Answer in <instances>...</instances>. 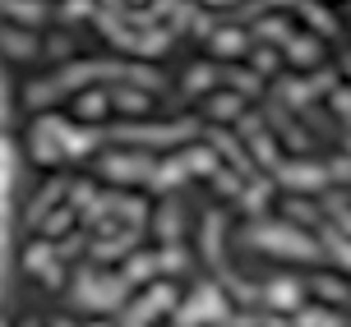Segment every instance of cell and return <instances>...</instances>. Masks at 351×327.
<instances>
[{"instance_id":"1","label":"cell","mask_w":351,"mask_h":327,"mask_svg":"<svg viewBox=\"0 0 351 327\" xmlns=\"http://www.w3.org/2000/svg\"><path fill=\"white\" fill-rule=\"evenodd\" d=\"M125 295H130V281L125 276L79 272V281H74V304L79 309H125Z\"/></svg>"},{"instance_id":"2","label":"cell","mask_w":351,"mask_h":327,"mask_svg":"<svg viewBox=\"0 0 351 327\" xmlns=\"http://www.w3.org/2000/svg\"><path fill=\"white\" fill-rule=\"evenodd\" d=\"M231 304L217 286H199V291L185 300V309L176 313V327H204V323H227Z\"/></svg>"},{"instance_id":"3","label":"cell","mask_w":351,"mask_h":327,"mask_svg":"<svg viewBox=\"0 0 351 327\" xmlns=\"http://www.w3.org/2000/svg\"><path fill=\"white\" fill-rule=\"evenodd\" d=\"M250 240L259 244V249H268V254H287V259H319L315 240H305L296 226H259Z\"/></svg>"},{"instance_id":"4","label":"cell","mask_w":351,"mask_h":327,"mask_svg":"<svg viewBox=\"0 0 351 327\" xmlns=\"http://www.w3.org/2000/svg\"><path fill=\"white\" fill-rule=\"evenodd\" d=\"M65 134H70V125L56 120V116H42L33 125V157L42 166H56V161H65Z\"/></svg>"},{"instance_id":"5","label":"cell","mask_w":351,"mask_h":327,"mask_svg":"<svg viewBox=\"0 0 351 327\" xmlns=\"http://www.w3.org/2000/svg\"><path fill=\"white\" fill-rule=\"evenodd\" d=\"M23 267H28L37 281H47V286H65V263L56 259V244H51V240L28 244V254H23Z\"/></svg>"},{"instance_id":"6","label":"cell","mask_w":351,"mask_h":327,"mask_svg":"<svg viewBox=\"0 0 351 327\" xmlns=\"http://www.w3.org/2000/svg\"><path fill=\"white\" fill-rule=\"evenodd\" d=\"M167 304H176V291H171V286H153L143 300L125 304V323H121V327H148L162 309H167Z\"/></svg>"},{"instance_id":"7","label":"cell","mask_w":351,"mask_h":327,"mask_svg":"<svg viewBox=\"0 0 351 327\" xmlns=\"http://www.w3.org/2000/svg\"><path fill=\"white\" fill-rule=\"evenodd\" d=\"M153 157H134V153H116L102 161V175L106 180H153Z\"/></svg>"},{"instance_id":"8","label":"cell","mask_w":351,"mask_h":327,"mask_svg":"<svg viewBox=\"0 0 351 327\" xmlns=\"http://www.w3.org/2000/svg\"><path fill=\"white\" fill-rule=\"evenodd\" d=\"M116 138H134V143H180V138H199V125H153V129H116Z\"/></svg>"},{"instance_id":"9","label":"cell","mask_w":351,"mask_h":327,"mask_svg":"<svg viewBox=\"0 0 351 327\" xmlns=\"http://www.w3.org/2000/svg\"><path fill=\"white\" fill-rule=\"evenodd\" d=\"M278 180L291 189H324L328 185V166H310V161H287L278 166Z\"/></svg>"},{"instance_id":"10","label":"cell","mask_w":351,"mask_h":327,"mask_svg":"<svg viewBox=\"0 0 351 327\" xmlns=\"http://www.w3.org/2000/svg\"><path fill=\"white\" fill-rule=\"evenodd\" d=\"M208 148H213L217 157H227V161H231V171L241 175V180H250V175H254V161L245 157V148H241V143H236L231 134H222V129H213V134H208Z\"/></svg>"},{"instance_id":"11","label":"cell","mask_w":351,"mask_h":327,"mask_svg":"<svg viewBox=\"0 0 351 327\" xmlns=\"http://www.w3.org/2000/svg\"><path fill=\"white\" fill-rule=\"evenodd\" d=\"M0 51L14 55V60H33V55L42 51V42H37V33H28V28H0Z\"/></svg>"},{"instance_id":"12","label":"cell","mask_w":351,"mask_h":327,"mask_svg":"<svg viewBox=\"0 0 351 327\" xmlns=\"http://www.w3.org/2000/svg\"><path fill=\"white\" fill-rule=\"evenodd\" d=\"M0 14H10L19 28H28V33H33L37 23H47L51 5H42V0H28V5H23V0H10V5H0Z\"/></svg>"},{"instance_id":"13","label":"cell","mask_w":351,"mask_h":327,"mask_svg":"<svg viewBox=\"0 0 351 327\" xmlns=\"http://www.w3.org/2000/svg\"><path fill=\"white\" fill-rule=\"evenodd\" d=\"M208 47L222 55V60H236V55H245V51H250V37L241 33V28H217V33L208 37Z\"/></svg>"},{"instance_id":"14","label":"cell","mask_w":351,"mask_h":327,"mask_svg":"<svg viewBox=\"0 0 351 327\" xmlns=\"http://www.w3.org/2000/svg\"><path fill=\"white\" fill-rule=\"evenodd\" d=\"M106 111H111V92H102V88H88V92H79V102H74V116L79 120H102Z\"/></svg>"},{"instance_id":"15","label":"cell","mask_w":351,"mask_h":327,"mask_svg":"<svg viewBox=\"0 0 351 327\" xmlns=\"http://www.w3.org/2000/svg\"><path fill=\"white\" fill-rule=\"evenodd\" d=\"M134 244H139V231H121L116 240H97V244H88V249H93V259L111 263V259H125Z\"/></svg>"},{"instance_id":"16","label":"cell","mask_w":351,"mask_h":327,"mask_svg":"<svg viewBox=\"0 0 351 327\" xmlns=\"http://www.w3.org/2000/svg\"><path fill=\"white\" fill-rule=\"evenodd\" d=\"M180 161H185V171H190V175H208V180L222 171V166H217L222 157L213 153L208 143H204V148H190V153H180Z\"/></svg>"},{"instance_id":"17","label":"cell","mask_w":351,"mask_h":327,"mask_svg":"<svg viewBox=\"0 0 351 327\" xmlns=\"http://www.w3.org/2000/svg\"><path fill=\"white\" fill-rule=\"evenodd\" d=\"M263 300H268L273 309H300V286H296V281H287V276H278V281H268Z\"/></svg>"},{"instance_id":"18","label":"cell","mask_w":351,"mask_h":327,"mask_svg":"<svg viewBox=\"0 0 351 327\" xmlns=\"http://www.w3.org/2000/svg\"><path fill=\"white\" fill-rule=\"evenodd\" d=\"M185 161H180V157H162L158 166H153V180H148V185H153V189H171V185H180V180H185Z\"/></svg>"},{"instance_id":"19","label":"cell","mask_w":351,"mask_h":327,"mask_svg":"<svg viewBox=\"0 0 351 327\" xmlns=\"http://www.w3.org/2000/svg\"><path fill=\"white\" fill-rule=\"evenodd\" d=\"M158 276V254H134V259H125V281L130 286H148Z\"/></svg>"},{"instance_id":"20","label":"cell","mask_w":351,"mask_h":327,"mask_svg":"<svg viewBox=\"0 0 351 327\" xmlns=\"http://www.w3.org/2000/svg\"><path fill=\"white\" fill-rule=\"evenodd\" d=\"M158 240L162 244H176V240H180V203H176V198H167V203H162V212H158Z\"/></svg>"},{"instance_id":"21","label":"cell","mask_w":351,"mask_h":327,"mask_svg":"<svg viewBox=\"0 0 351 327\" xmlns=\"http://www.w3.org/2000/svg\"><path fill=\"white\" fill-rule=\"evenodd\" d=\"M287 60L300 65V69L319 65V42H315V37H291V42H287Z\"/></svg>"},{"instance_id":"22","label":"cell","mask_w":351,"mask_h":327,"mask_svg":"<svg viewBox=\"0 0 351 327\" xmlns=\"http://www.w3.org/2000/svg\"><path fill=\"white\" fill-rule=\"evenodd\" d=\"M102 143V129H74L70 125V134H65V161L70 157H84L88 148H97Z\"/></svg>"},{"instance_id":"23","label":"cell","mask_w":351,"mask_h":327,"mask_svg":"<svg viewBox=\"0 0 351 327\" xmlns=\"http://www.w3.org/2000/svg\"><path fill=\"white\" fill-rule=\"evenodd\" d=\"M111 102L121 106V111H130V116H143V111H148V92H134L130 83H121L111 92Z\"/></svg>"},{"instance_id":"24","label":"cell","mask_w":351,"mask_h":327,"mask_svg":"<svg viewBox=\"0 0 351 327\" xmlns=\"http://www.w3.org/2000/svg\"><path fill=\"white\" fill-rule=\"evenodd\" d=\"M310 97H315L310 79H287V83H282V102L287 106H310Z\"/></svg>"},{"instance_id":"25","label":"cell","mask_w":351,"mask_h":327,"mask_svg":"<svg viewBox=\"0 0 351 327\" xmlns=\"http://www.w3.org/2000/svg\"><path fill=\"white\" fill-rule=\"evenodd\" d=\"M217 79H222V74H217L213 65H194L190 74H185V92H208Z\"/></svg>"},{"instance_id":"26","label":"cell","mask_w":351,"mask_h":327,"mask_svg":"<svg viewBox=\"0 0 351 327\" xmlns=\"http://www.w3.org/2000/svg\"><path fill=\"white\" fill-rule=\"evenodd\" d=\"M208 116H213V120H241V97H231V92L213 97V102H208Z\"/></svg>"},{"instance_id":"27","label":"cell","mask_w":351,"mask_h":327,"mask_svg":"<svg viewBox=\"0 0 351 327\" xmlns=\"http://www.w3.org/2000/svg\"><path fill=\"white\" fill-rule=\"evenodd\" d=\"M74 217H79L74 207H60V212H51V217L42 222V231H47V240H60V231H70V226H74Z\"/></svg>"},{"instance_id":"28","label":"cell","mask_w":351,"mask_h":327,"mask_svg":"<svg viewBox=\"0 0 351 327\" xmlns=\"http://www.w3.org/2000/svg\"><path fill=\"white\" fill-rule=\"evenodd\" d=\"M222 79H231V83H236V97H254V92H259V74H254V69H227V74H222Z\"/></svg>"},{"instance_id":"29","label":"cell","mask_w":351,"mask_h":327,"mask_svg":"<svg viewBox=\"0 0 351 327\" xmlns=\"http://www.w3.org/2000/svg\"><path fill=\"white\" fill-rule=\"evenodd\" d=\"M268 194H273V180H259L254 189H245V194H241V207H245V212H263Z\"/></svg>"},{"instance_id":"30","label":"cell","mask_w":351,"mask_h":327,"mask_svg":"<svg viewBox=\"0 0 351 327\" xmlns=\"http://www.w3.org/2000/svg\"><path fill=\"white\" fill-rule=\"evenodd\" d=\"M70 194H74V198H70L74 212H88V207L97 203V185H93V180H79V185H74Z\"/></svg>"},{"instance_id":"31","label":"cell","mask_w":351,"mask_h":327,"mask_svg":"<svg viewBox=\"0 0 351 327\" xmlns=\"http://www.w3.org/2000/svg\"><path fill=\"white\" fill-rule=\"evenodd\" d=\"M250 153L259 157V161H263V166H268V171H278V166H282V161H278V153H273V138H268V134L250 138Z\"/></svg>"},{"instance_id":"32","label":"cell","mask_w":351,"mask_h":327,"mask_svg":"<svg viewBox=\"0 0 351 327\" xmlns=\"http://www.w3.org/2000/svg\"><path fill=\"white\" fill-rule=\"evenodd\" d=\"M60 194H65V180H51V185L42 189V198H37V207H33V222H47V207H51Z\"/></svg>"},{"instance_id":"33","label":"cell","mask_w":351,"mask_h":327,"mask_svg":"<svg viewBox=\"0 0 351 327\" xmlns=\"http://www.w3.org/2000/svg\"><path fill=\"white\" fill-rule=\"evenodd\" d=\"M185 249H180V244H167V249H162L158 254V272H180V267H185Z\"/></svg>"},{"instance_id":"34","label":"cell","mask_w":351,"mask_h":327,"mask_svg":"<svg viewBox=\"0 0 351 327\" xmlns=\"http://www.w3.org/2000/svg\"><path fill=\"white\" fill-rule=\"evenodd\" d=\"M167 42H171V28H162V33H143L134 51H139V55H162V47H167Z\"/></svg>"},{"instance_id":"35","label":"cell","mask_w":351,"mask_h":327,"mask_svg":"<svg viewBox=\"0 0 351 327\" xmlns=\"http://www.w3.org/2000/svg\"><path fill=\"white\" fill-rule=\"evenodd\" d=\"M324 244H328V249L337 254V263H347V267H351V244L342 240V231H333V226H324Z\"/></svg>"},{"instance_id":"36","label":"cell","mask_w":351,"mask_h":327,"mask_svg":"<svg viewBox=\"0 0 351 327\" xmlns=\"http://www.w3.org/2000/svg\"><path fill=\"white\" fill-rule=\"evenodd\" d=\"M250 60H254V74H273V69H278V51H273V47H259V51H250Z\"/></svg>"},{"instance_id":"37","label":"cell","mask_w":351,"mask_h":327,"mask_svg":"<svg viewBox=\"0 0 351 327\" xmlns=\"http://www.w3.org/2000/svg\"><path fill=\"white\" fill-rule=\"evenodd\" d=\"M259 37H273V42H291V23H282V18H263V23H259Z\"/></svg>"},{"instance_id":"38","label":"cell","mask_w":351,"mask_h":327,"mask_svg":"<svg viewBox=\"0 0 351 327\" xmlns=\"http://www.w3.org/2000/svg\"><path fill=\"white\" fill-rule=\"evenodd\" d=\"M56 14L65 18V23H79V18H88V14H97V5H84V0H74V5H60Z\"/></svg>"},{"instance_id":"39","label":"cell","mask_w":351,"mask_h":327,"mask_svg":"<svg viewBox=\"0 0 351 327\" xmlns=\"http://www.w3.org/2000/svg\"><path fill=\"white\" fill-rule=\"evenodd\" d=\"M328 212H333L337 226H342V231L351 235V207H347V198H342V194H333V198H328Z\"/></svg>"},{"instance_id":"40","label":"cell","mask_w":351,"mask_h":327,"mask_svg":"<svg viewBox=\"0 0 351 327\" xmlns=\"http://www.w3.org/2000/svg\"><path fill=\"white\" fill-rule=\"evenodd\" d=\"M300 14L310 18V28H324V33H337V23L328 14H324V10H315V5H300Z\"/></svg>"},{"instance_id":"41","label":"cell","mask_w":351,"mask_h":327,"mask_svg":"<svg viewBox=\"0 0 351 327\" xmlns=\"http://www.w3.org/2000/svg\"><path fill=\"white\" fill-rule=\"evenodd\" d=\"M213 189L217 194H241V175L236 171H217L213 175Z\"/></svg>"},{"instance_id":"42","label":"cell","mask_w":351,"mask_h":327,"mask_svg":"<svg viewBox=\"0 0 351 327\" xmlns=\"http://www.w3.org/2000/svg\"><path fill=\"white\" fill-rule=\"evenodd\" d=\"M287 217H291V222H315V207L305 203V198H291V203H287Z\"/></svg>"},{"instance_id":"43","label":"cell","mask_w":351,"mask_h":327,"mask_svg":"<svg viewBox=\"0 0 351 327\" xmlns=\"http://www.w3.org/2000/svg\"><path fill=\"white\" fill-rule=\"evenodd\" d=\"M310 286H315L319 295H328V300H347V291H342V286H337V281H324V276H315V281H310Z\"/></svg>"},{"instance_id":"44","label":"cell","mask_w":351,"mask_h":327,"mask_svg":"<svg viewBox=\"0 0 351 327\" xmlns=\"http://www.w3.org/2000/svg\"><path fill=\"white\" fill-rule=\"evenodd\" d=\"M328 180H351V157H333V166H328Z\"/></svg>"},{"instance_id":"45","label":"cell","mask_w":351,"mask_h":327,"mask_svg":"<svg viewBox=\"0 0 351 327\" xmlns=\"http://www.w3.org/2000/svg\"><path fill=\"white\" fill-rule=\"evenodd\" d=\"M333 106L351 120V88H333Z\"/></svg>"},{"instance_id":"46","label":"cell","mask_w":351,"mask_h":327,"mask_svg":"<svg viewBox=\"0 0 351 327\" xmlns=\"http://www.w3.org/2000/svg\"><path fill=\"white\" fill-rule=\"evenodd\" d=\"M47 55H70V37H51L47 42Z\"/></svg>"},{"instance_id":"47","label":"cell","mask_w":351,"mask_h":327,"mask_svg":"<svg viewBox=\"0 0 351 327\" xmlns=\"http://www.w3.org/2000/svg\"><path fill=\"white\" fill-rule=\"evenodd\" d=\"M263 327H296V323H282V318H263Z\"/></svg>"},{"instance_id":"48","label":"cell","mask_w":351,"mask_h":327,"mask_svg":"<svg viewBox=\"0 0 351 327\" xmlns=\"http://www.w3.org/2000/svg\"><path fill=\"white\" fill-rule=\"evenodd\" d=\"M51 327H74V323H65V318H51Z\"/></svg>"},{"instance_id":"49","label":"cell","mask_w":351,"mask_h":327,"mask_svg":"<svg viewBox=\"0 0 351 327\" xmlns=\"http://www.w3.org/2000/svg\"><path fill=\"white\" fill-rule=\"evenodd\" d=\"M88 327H111V323H88Z\"/></svg>"},{"instance_id":"50","label":"cell","mask_w":351,"mask_h":327,"mask_svg":"<svg viewBox=\"0 0 351 327\" xmlns=\"http://www.w3.org/2000/svg\"><path fill=\"white\" fill-rule=\"evenodd\" d=\"M347 153H351V138H347Z\"/></svg>"},{"instance_id":"51","label":"cell","mask_w":351,"mask_h":327,"mask_svg":"<svg viewBox=\"0 0 351 327\" xmlns=\"http://www.w3.org/2000/svg\"><path fill=\"white\" fill-rule=\"evenodd\" d=\"M347 74H351V60H347Z\"/></svg>"}]
</instances>
